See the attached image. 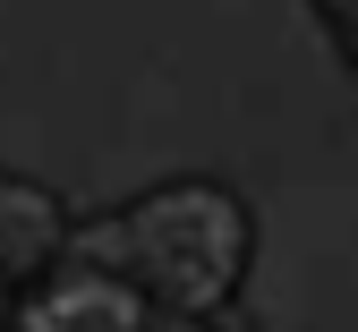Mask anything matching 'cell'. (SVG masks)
<instances>
[{"label":"cell","instance_id":"1","mask_svg":"<svg viewBox=\"0 0 358 332\" xmlns=\"http://www.w3.org/2000/svg\"><path fill=\"white\" fill-rule=\"evenodd\" d=\"M248 247H256V222L222 179H171L111 222H69V239H60L69 264L120 273L145 298V315H196V324L231 307Z\"/></svg>","mask_w":358,"mask_h":332},{"label":"cell","instance_id":"5","mask_svg":"<svg viewBox=\"0 0 358 332\" xmlns=\"http://www.w3.org/2000/svg\"><path fill=\"white\" fill-rule=\"evenodd\" d=\"M324 17H333V26H350V17H358V0H324Z\"/></svg>","mask_w":358,"mask_h":332},{"label":"cell","instance_id":"7","mask_svg":"<svg viewBox=\"0 0 358 332\" xmlns=\"http://www.w3.org/2000/svg\"><path fill=\"white\" fill-rule=\"evenodd\" d=\"M0 332H9V281H0Z\"/></svg>","mask_w":358,"mask_h":332},{"label":"cell","instance_id":"6","mask_svg":"<svg viewBox=\"0 0 358 332\" xmlns=\"http://www.w3.org/2000/svg\"><path fill=\"white\" fill-rule=\"evenodd\" d=\"M341 43H350V60H358V17H350V26H341Z\"/></svg>","mask_w":358,"mask_h":332},{"label":"cell","instance_id":"2","mask_svg":"<svg viewBox=\"0 0 358 332\" xmlns=\"http://www.w3.org/2000/svg\"><path fill=\"white\" fill-rule=\"evenodd\" d=\"M9 332H145V298L120 273L94 264H52L26 281V298H9Z\"/></svg>","mask_w":358,"mask_h":332},{"label":"cell","instance_id":"4","mask_svg":"<svg viewBox=\"0 0 358 332\" xmlns=\"http://www.w3.org/2000/svg\"><path fill=\"white\" fill-rule=\"evenodd\" d=\"M145 332H213V324H196V315H145Z\"/></svg>","mask_w":358,"mask_h":332},{"label":"cell","instance_id":"3","mask_svg":"<svg viewBox=\"0 0 358 332\" xmlns=\"http://www.w3.org/2000/svg\"><path fill=\"white\" fill-rule=\"evenodd\" d=\"M60 239H69V205H60L43 179L0 171V281L52 273V264H60Z\"/></svg>","mask_w":358,"mask_h":332}]
</instances>
